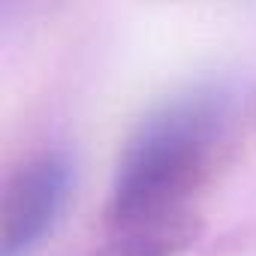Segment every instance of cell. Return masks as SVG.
Masks as SVG:
<instances>
[{"label": "cell", "mask_w": 256, "mask_h": 256, "mask_svg": "<svg viewBox=\"0 0 256 256\" xmlns=\"http://www.w3.org/2000/svg\"><path fill=\"white\" fill-rule=\"evenodd\" d=\"M232 118L229 94L193 90L151 114L124 148L96 256H178L199 235L205 187Z\"/></svg>", "instance_id": "cell-1"}, {"label": "cell", "mask_w": 256, "mask_h": 256, "mask_svg": "<svg viewBox=\"0 0 256 256\" xmlns=\"http://www.w3.org/2000/svg\"><path fill=\"white\" fill-rule=\"evenodd\" d=\"M72 193V163L48 151L16 172L4 196L0 256H34L54 232Z\"/></svg>", "instance_id": "cell-2"}]
</instances>
